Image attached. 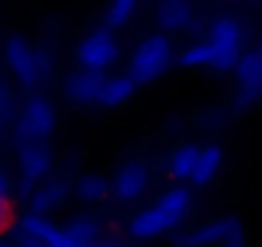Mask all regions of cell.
<instances>
[{"mask_svg": "<svg viewBox=\"0 0 262 247\" xmlns=\"http://www.w3.org/2000/svg\"><path fill=\"white\" fill-rule=\"evenodd\" d=\"M16 113V95H13V88L0 80V132H3V127L8 123V118Z\"/></svg>", "mask_w": 262, "mask_h": 247, "instance_id": "21", "label": "cell"}, {"mask_svg": "<svg viewBox=\"0 0 262 247\" xmlns=\"http://www.w3.org/2000/svg\"><path fill=\"white\" fill-rule=\"evenodd\" d=\"M221 168H224V147L219 142H208L198 152V160H195V168H193L190 180L198 188H206V186H211L219 178Z\"/></svg>", "mask_w": 262, "mask_h": 247, "instance_id": "15", "label": "cell"}, {"mask_svg": "<svg viewBox=\"0 0 262 247\" xmlns=\"http://www.w3.org/2000/svg\"><path fill=\"white\" fill-rule=\"evenodd\" d=\"M16 155H18V178H21V186L26 193L31 188H36L39 183H44L47 178H52L54 157L44 142H26L24 139Z\"/></svg>", "mask_w": 262, "mask_h": 247, "instance_id": "10", "label": "cell"}, {"mask_svg": "<svg viewBox=\"0 0 262 247\" xmlns=\"http://www.w3.org/2000/svg\"><path fill=\"white\" fill-rule=\"evenodd\" d=\"M121 54V44L116 39V31L108 26H95L90 29L75 47V62L77 67L95 70V72H108Z\"/></svg>", "mask_w": 262, "mask_h": 247, "instance_id": "5", "label": "cell"}, {"mask_svg": "<svg viewBox=\"0 0 262 247\" xmlns=\"http://www.w3.org/2000/svg\"><path fill=\"white\" fill-rule=\"evenodd\" d=\"M198 152H201V145H195V142H185V145L175 147V152H172L170 160H167V173H170V178L178 180V183L190 180L193 168H195V160H198Z\"/></svg>", "mask_w": 262, "mask_h": 247, "instance_id": "17", "label": "cell"}, {"mask_svg": "<svg viewBox=\"0 0 262 247\" xmlns=\"http://www.w3.org/2000/svg\"><path fill=\"white\" fill-rule=\"evenodd\" d=\"M244 49V26L236 16H216L208 24L206 39L183 49L175 62L185 70L229 72Z\"/></svg>", "mask_w": 262, "mask_h": 247, "instance_id": "1", "label": "cell"}, {"mask_svg": "<svg viewBox=\"0 0 262 247\" xmlns=\"http://www.w3.org/2000/svg\"><path fill=\"white\" fill-rule=\"evenodd\" d=\"M137 83L131 80V75H105L95 98V106L103 111H116L123 108L131 98L137 95Z\"/></svg>", "mask_w": 262, "mask_h": 247, "instance_id": "14", "label": "cell"}, {"mask_svg": "<svg viewBox=\"0 0 262 247\" xmlns=\"http://www.w3.org/2000/svg\"><path fill=\"white\" fill-rule=\"evenodd\" d=\"M193 211V193L183 183L167 188L162 196H157L147 209L131 216L128 234L134 239H157L162 234L175 232Z\"/></svg>", "mask_w": 262, "mask_h": 247, "instance_id": "2", "label": "cell"}, {"mask_svg": "<svg viewBox=\"0 0 262 247\" xmlns=\"http://www.w3.org/2000/svg\"><path fill=\"white\" fill-rule=\"evenodd\" d=\"M155 18H157L160 31H165V34L190 31L198 18L195 0H160Z\"/></svg>", "mask_w": 262, "mask_h": 247, "instance_id": "12", "label": "cell"}, {"mask_svg": "<svg viewBox=\"0 0 262 247\" xmlns=\"http://www.w3.org/2000/svg\"><path fill=\"white\" fill-rule=\"evenodd\" d=\"M152 188V168L147 160H126L111 180V196L121 203H137Z\"/></svg>", "mask_w": 262, "mask_h": 247, "instance_id": "8", "label": "cell"}, {"mask_svg": "<svg viewBox=\"0 0 262 247\" xmlns=\"http://www.w3.org/2000/svg\"><path fill=\"white\" fill-rule=\"evenodd\" d=\"M105 72H95V70H85V67H75L64 75L62 80V95L70 106L75 108H85V106H95L100 83H103Z\"/></svg>", "mask_w": 262, "mask_h": 247, "instance_id": "11", "label": "cell"}, {"mask_svg": "<svg viewBox=\"0 0 262 247\" xmlns=\"http://www.w3.org/2000/svg\"><path fill=\"white\" fill-rule=\"evenodd\" d=\"M72 196V183L64 180V178H57V180H44L39 183L36 188L29 191V209L34 214H54L57 209H62L67 203V198Z\"/></svg>", "mask_w": 262, "mask_h": 247, "instance_id": "13", "label": "cell"}, {"mask_svg": "<svg viewBox=\"0 0 262 247\" xmlns=\"http://www.w3.org/2000/svg\"><path fill=\"white\" fill-rule=\"evenodd\" d=\"M6 57V67L11 72V77L24 88V90H36L39 85H44L52 72H54V59L47 49L36 47L34 42H29L24 34H13L6 42L3 49Z\"/></svg>", "mask_w": 262, "mask_h": 247, "instance_id": "3", "label": "cell"}, {"mask_svg": "<svg viewBox=\"0 0 262 247\" xmlns=\"http://www.w3.org/2000/svg\"><path fill=\"white\" fill-rule=\"evenodd\" d=\"M64 227H67V232H70L72 247H90V244L105 242V239H103V227H100L93 216H88V214L70 219Z\"/></svg>", "mask_w": 262, "mask_h": 247, "instance_id": "18", "label": "cell"}, {"mask_svg": "<svg viewBox=\"0 0 262 247\" xmlns=\"http://www.w3.org/2000/svg\"><path fill=\"white\" fill-rule=\"evenodd\" d=\"M18 134L26 142H47L57 132V108L44 95H31L18 111Z\"/></svg>", "mask_w": 262, "mask_h": 247, "instance_id": "6", "label": "cell"}, {"mask_svg": "<svg viewBox=\"0 0 262 247\" xmlns=\"http://www.w3.org/2000/svg\"><path fill=\"white\" fill-rule=\"evenodd\" d=\"M247 234H244V224L236 216H216L208 219L206 224L190 229L188 234H178L175 242L180 244H244Z\"/></svg>", "mask_w": 262, "mask_h": 247, "instance_id": "7", "label": "cell"}, {"mask_svg": "<svg viewBox=\"0 0 262 247\" xmlns=\"http://www.w3.org/2000/svg\"><path fill=\"white\" fill-rule=\"evenodd\" d=\"M72 193L80 203L93 206V203H100L111 196V180L100 173H88L72 186Z\"/></svg>", "mask_w": 262, "mask_h": 247, "instance_id": "16", "label": "cell"}, {"mask_svg": "<svg viewBox=\"0 0 262 247\" xmlns=\"http://www.w3.org/2000/svg\"><path fill=\"white\" fill-rule=\"evenodd\" d=\"M175 42L170 34H149L131 52L128 75L137 85H152L175 67Z\"/></svg>", "mask_w": 262, "mask_h": 247, "instance_id": "4", "label": "cell"}, {"mask_svg": "<svg viewBox=\"0 0 262 247\" xmlns=\"http://www.w3.org/2000/svg\"><path fill=\"white\" fill-rule=\"evenodd\" d=\"M18 219H21V214H18V201H16L13 193H11V183H8L6 173L0 170V239H6L8 234L16 232Z\"/></svg>", "mask_w": 262, "mask_h": 247, "instance_id": "19", "label": "cell"}, {"mask_svg": "<svg viewBox=\"0 0 262 247\" xmlns=\"http://www.w3.org/2000/svg\"><path fill=\"white\" fill-rule=\"evenodd\" d=\"M244 3H249V6H257V3H259V0H244Z\"/></svg>", "mask_w": 262, "mask_h": 247, "instance_id": "22", "label": "cell"}, {"mask_svg": "<svg viewBox=\"0 0 262 247\" xmlns=\"http://www.w3.org/2000/svg\"><path fill=\"white\" fill-rule=\"evenodd\" d=\"M236 72V111H249L259 100V85H262V54L259 47L242 49L234 67Z\"/></svg>", "mask_w": 262, "mask_h": 247, "instance_id": "9", "label": "cell"}, {"mask_svg": "<svg viewBox=\"0 0 262 247\" xmlns=\"http://www.w3.org/2000/svg\"><path fill=\"white\" fill-rule=\"evenodd\" d=\"M139 8V0H108V8H105V26L113 31H121L131 24Z\"/></svg>", "mask_w": 262, "mask_h": 247, "instance_id": "20", "label": "cell"}]
</instances>
